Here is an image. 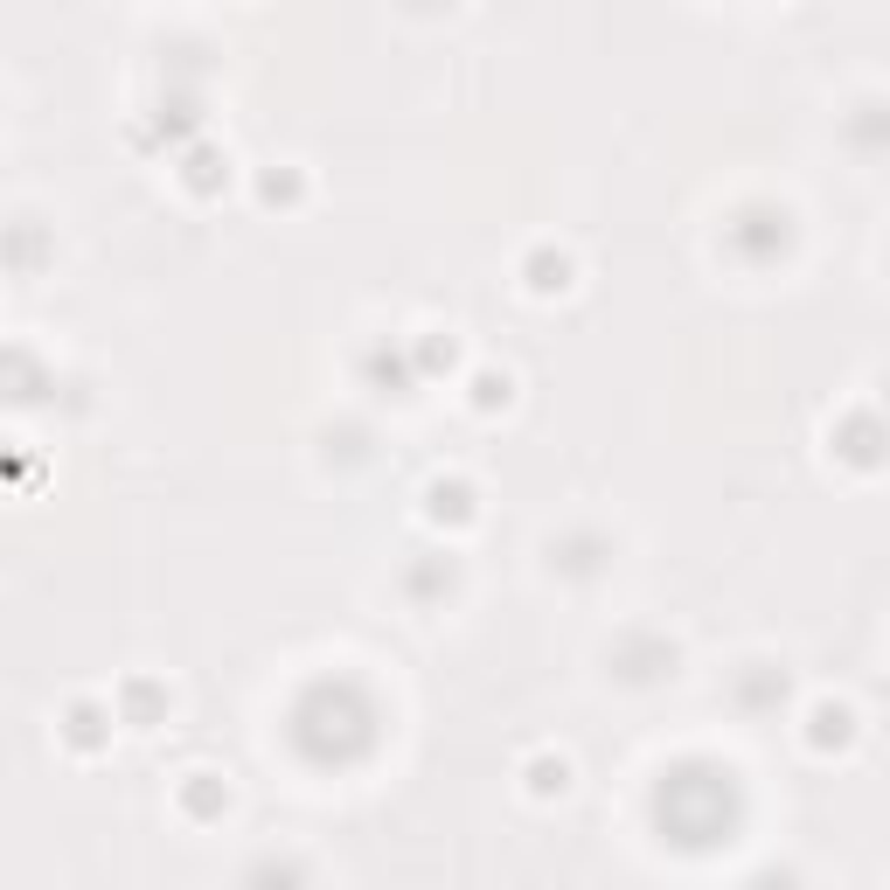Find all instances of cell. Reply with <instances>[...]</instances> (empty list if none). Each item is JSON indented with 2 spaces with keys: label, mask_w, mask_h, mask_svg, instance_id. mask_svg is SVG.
Segmentation results:
<instances>
[{
  "label": "cell",
  "mask_w": 890,
  "mask_h": 890,
  "mask_svg": "<svg viewBox=\"0 0 890 890\" xmlns=\"http://www.w3.org/2000/svg\"><path fill=\"white\" fill-rule=\"evenodd\" d=\"M473 404H480V411L508 404V376H480V383H473Z\"/></svg>",
  "instance_id": "3"
},
{
  "label": "cell",
  "mask_w": 890,
  "mask_h": 890,
  "mask_svg": "<svg viewBox=\"0 0 890 890\" xmlns=\"http://www.w3.org/2000/svg\"><path fill=\"white\" fill-rule=\"evenodd\" d=\"M529 772H536V793H564V779H571V765H564V758H557V765H550V758H536Z\"/></svg>",
  "instance_id": "2"
},
{
  "label": "cell",
  "mask_w": 890,
  "mask_h": 890,
  "mask_svg": "<svg viewBox=\"0 0 890 890\" xmlns=\"http://www.w3.org/2000/svg\"><path fill=\"white\" fill-rule=\"evenodd\" d=\"M529 286H536V293H564V286H571V258H564V251H557V258L536 251V258H529Z\"/></svg>",
  "instance_id": "1"
}]
</instances>
